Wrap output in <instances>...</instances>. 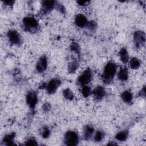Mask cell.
I'll list each match as a JSON object with an SVG mask.
<instances>
[{"mask_svg":"<svg viewBox=\"0 0 146 146\" xmlns=\"http://www.w3.org/2000/svg\"><path fill=\"white\" fill-rule=\"evenodd\" d=\"M94 132V128L91 125H86L84 127L83 129V135L84 138L86 140H90L91 137L92 136V135Z\"/></svg>","mask_w":146,"mask_h":146,"instance_id":"obj_13","label":"cell"},{"mask_svg":"<svg viewBox=\"0 0 146 146\" xmlns=\"http://www.w3.org/2000/svg\"><path fill=\"white\" fill-rule=\"evenodd\" d=\"M79 141L78 135L74 131H69L64 135V141L67 145H76Z\"/></svg>","mask_w":146,"mask_h":146,"instance_id":"obj_3","label":"cell"},{"mask_svg":"<svg viewBox=\"0 0 146 146\" xmlns=\"http://www.w3.org/2000/svg\"><path fill=\"white\" fill-rule=\"evenodd\" d=\"M25 144L28 145H36L38 144L34 139H30L26 141Z\"/></svg>","mask_w":146,"mask_h":146,"instance_id":"obj_27","label":"cell"},{"mask_svg":"<svg viewBox=\"0 0 146 146\" xmlns=\"http://www.w3.org/2000/svg\"><path fill=\"white\" fill-rule=\"evenodd\" d=\"M15 136V134L14 133H11L10 134L6 135L4 138L3 141H4L5 143H6L7 145H13V140Z\"/></svg>","mask_w":146,"mask_h":146,"instance_id":"obj_18","label":"cell"},{"mask_svg":"<svg viewBox=\"0 0 146 146\" xmlns=\"http://www.w3.org/2000/svg\"><path fill=\"white\" fill-rule=\"evenodd\" d=\"M14 2L13 1H4V3L6 5H7V6H11L14 4Z\"/></svg>","mask_w":146,"mask_h":146,"instance_id":"obj_30","label":"cell"},{"mask_svg":"<svg viewBox=\"0 0 146 146\" xmlns=\"http://www.w3.org/2000/svg\"><path fill=\"white\" fill-rule=\"evenodd\" d=\"M86 26L90 30H95L96 29L97 25H96V23L95 21H92L90 22H88Z\"/></svg>","mask_w":146,"mask_h":146,"instance_id":"obj_26","label":"cell"},{"mask_svg":"<svg viewBox=\"0 0 146 146\" xmlns=\"http://www.w3.org/2000/svg\"><path fill=\"white\" fill-rule=\"evenodd\" d=\"M130 67L132 69H137L140 66V62L139 60L136 58H133L131 59L129 62Z\"/></svg>","mask_w":146,"mask_h":146,"instance_id":"obj_20","label":"cell"},{"mask_svg":"<svg viewBox=\"0 0 146 146\" xmlns=\"http://www.w3.org/2000/svg\"><path fill=\"white\" fill-rule=\"evenodd\" d=\"M122 100L126 103H129L132 102L133 96L132 94L128 91H125L122 92L121 95Z\"/></svg>","mask_w":146,"mask_h":146,"instance_id":"obj_16","label":"cell"},{"mask_svg":"<svg viewBox=\"0 0 146 146\" xmlns=\"http://www.w3.org/2000/svg\"><path fill=\"white\" fill-rule=\"evenodd\" d=\"M78 67V63L76 60L71 61L68 66V70L70 73H74Z\"/></svg>","mask_w":146,"mask_h":146,"instance_id":"obj_19","label":"cell"},{"mask_svg":"<svg viewBox=\"0 0 146 146\" xmlns=\"http://www.w3.org/2000/svg\"><path fill=\"white\" fill-rule=\"evenodd\" d=\"M128 135V133L127 131H122L118 132L116 134L115 138L119 141H125L127 139Z\"/></svg>","mask_w":146,"mask_h":146,"instance_id":"obj_17","label":"cell"},{"mask_svg":"<svg viewBox=\"0 0 146 146\" xmlns=\"http://www.w3.org/2000/svg\"><path fill=\"white\" fill-rule=\"evenodd\" d=\"M133 42L136 48H140L143 46L145 42V36L144 32L136 31L133 35Z\"/></svg>","mask_w":146,"mask_h":146,"instance_id":"obj_6","label":"cell"},{"mask_svg":"<svg viewBox=\"0 0 146 146\" xmlns=\"http://www.w3.org/2000/svg\"><path fill=\"white\" fill-rule=\"evenodd\" d=\"M104 133L103 132H102V131H96L94 136V140L95 141H100L104 138Z\"/></svg>","mask_w":146,"mask_h":146,"instance_id":"obj_23","label":"cell"},{"mask_svg":"<svg viewBox=\"0 0 146 146\" xmlns=\"http://www.w3.org/2000/svg\"><path fill=\"white\" fill-rule=\"evenodd\" d=\"M55 7L60 12V13H64V6L61 5V4H56V6H55Z\"/></svg>","mask_w":146,"mask_h":146,"instance_id":"obj_28","label":"cell"},{"mask_svg":"<svg viewBox=\"0 0 146 146\" xmlns=\"http://www.w3.org/2000/svg\"><path fill=\"white\" fill-rule=\"evenodd\" d=\"M61 84V82L59 79L55 78L51 79L46 86L47 92L49 94H52L55 92L57 88L59 87Z\"/></svg>","mask_w":146,"mask_h":146,"instance_id":"obj_7","label":"cell"},{"mask_svg":"<svg viewBox=\"0 0 146 146\" xmlns=\"http://www.w3.org/2000/svg\"><path fill=\"white\" fill-rule=\"evenodd\" d=\"M63 95L67 100H72L74 99V94L69 88H66L64 90L63 92Z\"/></svg>","mask_w":146,"mask_h":146,"instance_id":"obj_21","label":"cell"},{"mask_svg":"<svg viewBox=\"0 0 146 146\" xmlns=\"http://www.w3.org/2000/svg\"><path fill=\"white\" fill-rule=\"evenodd\" d=\"M92 79V71L90 68H87L78 78V83L83 86L87 84Z\"/></svg>","mask_w":146,"mask_h":146,"instance_id":"obj_5","label":"cell"},{"mask_svg":"<svg viewBox=\"0 0 146 146\" xmlns=\"http://www.w3.org/2000/svg\"><path fill=\"white\" fill-rule=\"evenodd\" d=\"M119 56L121 62L125 64L128 62V54L127 50L124 48H122L119 51Z\"/></svg>","mask_w":146,"mask_h":146,"instance_id":"obj_15","label":"cell"},{"mask_svg":"<svg viewBox=\"0 0 146 146\" xmlns=\"http://www.w3.org/2000/svg\"><path fill=\"white\" fill-rule=\"evenodd\" d=\"M42 12L46 14L50 11L56 6V3L54 1H43L42 2Z\"/></svg>","mask_w":146,"mask_h":146,"instance_id":"obj_11","label":"cell"},{"mask_svg":"<svg viewBox=\"0 0 146 146\" xmlns=\"http://www.w3.org/2000/svg\"><path fill=\"white\" fill-rule=\"evenodd\" d=\"M47 66V59L46 56H42L39 58L36 65V70L39 73L44 72Z\"/></svg>","mask_w":146,"mask_h":146,"instance_id":"obj_9","label":"cell"},{"mask_svg":"<svg viewBox=\"0 0 146 146\" xmlns=\"http://www.w3.org/2000/svg\"><path fill=\"white\" fill-rule=\"evenodd\" d=\"M91 93V90L89 86H83L82 88V94L84 97H88Z\"/></svg>","mask_w":146,"mask_h":146,"instance_id":"obj_22","label":"cell"},{"mask_svg":"<svg viewBox=\"0 0 146 146\" xmlns=\"http://www.w3.org/2000/svg\"><path fill=\"white\" fill-rule=\"evenodd\" d=\"M117 66L113 62H110L105 66L102 75V80L106 84H110L113 80L116 72Z\"/></svg>","mask_w":146,"mask_h":146,"instance_id":"obj_1","label":"cell"},{"mask_svg":"<svg viewBox=\"0 0 146 146\" xmlns=\"http://www.w3.org/2000/svg\"><path fill=\"white\" fill-rule=\"evenodd\" d=\"M50 104H48V103H45L43 104V110L44 111H49L50 110Z\"/></svg>","mask_w":146,"mask_h":146,"instance_id":"obj_29","label":"cell"},{"mask_svg":"<svg viewBox=\"0 0 146 146\" xmlns=\"http://www.w3.org/2000/svg\"><path fill=\"white\" fill-rule=\"evenodd\" d=\"M75 23L79 27H84L88 23L86 17L82 14H78L75 18Z\"/></svg>","mask_w":146,"mask_h":146,"instance_id":"obj_10","label":"cell"},{"mask_svg":"<svg viewBox=\"0 0 146 146\" xmlns=\"http://www.w3.org/2000/svg\"><path fill=\"white\" fill-rule=\"evenodd\" d=\"M71 50L76 53H79L80 52V47L78 44L76 42H72L71 44Z\"/></svg>","mask_w":146,"mask_h":146,"instance_id":"obj_24","label":"cell"},{"mask_svg":"<svg viewBox=\"0 0 146 146\" xmlns=\"http://www.w3.org/2000/svg\"><path fill=\"white\" fill-rule=\"evenodd\" d=\"M50 133V131L48 129V128L47 127H44L43 128L42 132V137L44 138H47L49 136Z\"/></svg>","mask_w":146,"mask_h":146,"instance_id":"obj_25","label":"cell"},{"mask_svg":"<svg viewBox=\"0 0 146 146\" xmlns=\"http://www.w3.org/2000/svg\"><path fill=\"white\" fill-rule=\"evenodd\" d=\"M77 3H78L79 5L84 6V5H86V3H87V1H78Z\"/></svg>","mask_w":146,"mask_h":146,"instance_id":"obj_31","label":"cell"},{"mask_svg":"<svg viewBox=\"0 0 146 146\" xmlns=\"http://www.w3.org/2000/svg\"><path fill=\"white\" fill-rule=\"evenodd\" d=\"M7 38L10 42L15 45H19L22 42V39L21 35L15 30H10L7 34Z\"/></svg>","mask_w":146,"mask_h":146,"instance_id":"obj_4","label":"cell"},{"mask_svg":"<svg viewBox=\"0 0 146 146\" xmlns=\"http://www.w3.org/2000/svg\"><path fill=\"white\" fill-rule=\"evenodd\" d=\"M95 99L97 100H100L105 96L106 91L103 87L98 86L92 92Z\"/></svg>","mask_w":146,"mask_h":146,"instance_id":"obj_12","label":"cell"},{"mask_svg":"<svg viewBox=\"0 0 146 146\" xmlns=\"http://www.w3.org/2000/svg\"><path fill=\"white\" fill-rule=\"evenodd\" d=\"M23 25L25 30L29 32H35L39 28L37 20L33 17H26L23 19Z\"/></svg>","mask_w":146,"mask_h":146,"instance_id":"obj_2","label":"cell"},{"mask_svg":"<svg viewBox=\"0 0 146 146\" xmlns=\"http://www.w3.org/2000/svg\"><path fill=\"white\" fill-rule=\"evenodd\" d=\"M26 102L28 106L31 109H33L35 108L38 102L37 95L35 91H31L28 92L26 96Z\"/></svg>","mask_w":146,"mask_h":146,"instance_id":"obj_8","label":"cell"},{"mask_svg":"<svg viewBox=\"0 0 146 146\" xmlns=\"http://www.w3.org/2000/svg\"><path fill=\"white\" fill-rule=\"evenodd\" d=\"M140 95L141 96H145V86L143 87V88H142L141 91H140Z\"/></svg>","mask_w":146,"mask_h":146,"instance_id":"obj_32","label":"cell"},{"mask_svg":"<svg viewBox=\"0 0 146 146\" xmlns=\"http://www.w3.org/2000/svg\"><path fill=\"white\" fill-rule=\"evenodd\" d=\"M118 79L121 81L126 80L128 77V71L126 67L121 68L117 74Z\"/></svg>","mask_w":146,"mask_h":146,"instance_id":"obj_14","label":"cell"}]
</instances>
